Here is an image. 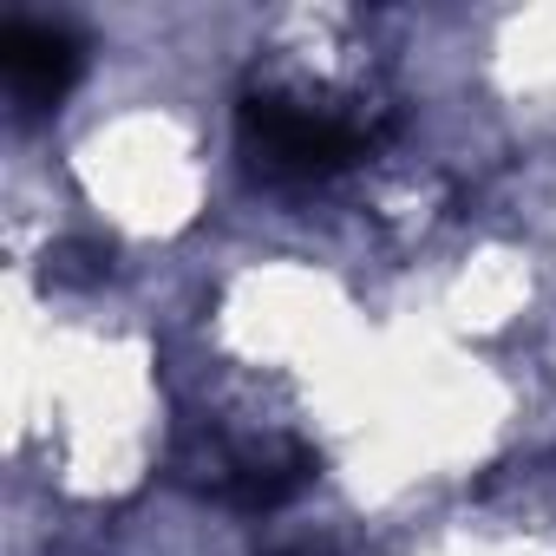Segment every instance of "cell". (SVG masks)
<instances>
[{
  "label": "cell",
  "mask_w": 556,
  "mask_h": 556,
  "mask_svg": "<svg viewBox=\"0 0 556 556\" xmlns=\"http://www.w3.org/2000/svg\"><path fill=\"white\" fill-rule=\"evenodd\" d=\"M0 73H8L21 112H47L79 79V40L53 21H8L0 27Z\"/></svg>",
  "instance_id": "2"
},
{
  "label": "cell",
  "mask_w": 556,
  "mask_h": 556,
  "mask_svg": "<svg viewBox=\"0 0 556 556\" xmlns=\"http://www.w3.org/2000/svg\"><path fill=\"white\" fill-rule=\"evenodd\" d=\"M275 556H308V549H275Z\"/></svg>",
  "instance_id": "4"
},
{
  "label": "cell",
  "mask_w": 556,
  "mask_h": 556,
  "mask_svg": "<svg viewBox=\"0 0 556 556\" xmlns=\"http://www.w3.org/2000/svg\"><path fill=\"white\" fill-rule=\"evenodd\" d=\"M47 275L53 282H99L105 275V242H60V249H47Z\"/></svg>",
  "instance_id": "3"
},
{
  "label": "cell",
  "mask_w": 556,
  "mask_h": 556,
  "mask_svg": "<svg viewBox=\"0 0 556 556\" xmlns=\"http://www.w3.org/2000/svg\"><path fill=\"white\" fill-rule=\"evenodd\" d=\"M236 144L275 184H308V177H328V170H341V164L361 157V131L354 125H341L328 112H308L295 99H275V92L242 99Z\"/></svg>",
  "instance_id": "1"
}]
</instances>
